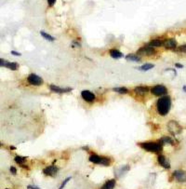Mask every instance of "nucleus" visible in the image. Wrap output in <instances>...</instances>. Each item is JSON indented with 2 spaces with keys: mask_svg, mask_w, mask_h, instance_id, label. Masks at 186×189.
I'll use <instances>...</instances> for the list:
<instances>
[{
  "mask_svg": "<svg viewBox=\"0 0 186 189\" xmlns=\"http://www.w3.org/2000/svg\"><path fill=\"white\" fill-rule=\"evenodd\" d=\"M130 170V167L129 165H124V166H121L119 168H117L116 171H115V175L118 178L122 177L126 172H128Z\"/></svg>",
  "mask_w": 186,
  "mask_h": 189,
  "instance_id": "obj_16",
  "label": "nucleus"
},
{
  "mask_svg": "<svg viewBox=\"0 0 186 189\" xmlns=\"http://www.w3.org/2000/svg\"><path fill=\"white\" fill-rule=\"evenodd\" d=\"M81 97L88 103H93L96 100V95L90 90H82Z\"/></svg>",
  "mask_w": 186,
  "mask_h": 189,
  "instance_id": "obj_8",
  "label": "nucleus"
},
{
  "mask_svg": "<svg viewBox=\"0 0 186 189\" xmlns=\"http://www.w3.org/2000/svg\"><path fill=\"white\" fill-rule=\"evenodd\" d=\"M174 65H175V67H177V68H180V69H182V68L184 67V66H183V65H182L181 63H179V62H175V64H174Z\"/></svg>",
  "mask_w": 186,
  "mask_h": 189,
  "instance_id": "obj_32",
  "label": "nucleus"
},
{
  "mask_svg": "<svg viewBox=\"0 0 186 189\" xmlns=\"http://www.w3.org/2000/svg\"><path fill=\"white\" fill-rule=\"evenodd\" d=\"M10 149H16V147L15 146H10Z\"/></svg>",
  "mask_w": 186,
  "mask_h": 189,
  "instance_id": "obj_34",
  "label": "nucleus"
},
{
  "mask_svg": "<svg viewBox=\"0 0 186 189\" xmlns=\"http://www.w3.org/2000/svg\"><path fill=\"white\" fill-rule=\"evenodd\" d=\"M11 55H14V56H22V54L20 53V52H17V51H14V50H11Z\"/></svg>",
  "mask_w": 186,
  "mask_h": 189,
  "instance_id": "obj_31",
  "label": "nucleus"
},
{
  "mask_svg": "<svg viewBox=\"0 0 186 189\" xmlns=\"http://www.w3.org/2000/svg\"><path fill=\"white\" fill-rule=\"evenodd\" d=\"M56 1H57V0H47V2H48L49 7H53Z\"/></svg>",
  "mask_w": 186,
  "mask_h": 189,
  "instance_id": "obj_28",
  "label": "nucleus"
},
{
  "mask_svg": "<svg viewBox=\"0 0 186 189\" xmlns=\"http://www.w3.org/2000/svg\"><path fill=\"white\" fill-rule=\"evenodd\" d=\"M109 54H110V56L113 58V59H121V58H123V53L120 51V50H117V49H112V50H110V51H109Z\"/></svg>",
  "mask_w": 186,
  "mask_h": 189,
  "instance_id": "obj_17",
  "label": "nucleus"
},
{
  "mask_svg": "<svg viewBox=\"0 0 186 189\" xmlns=\"http://www.w3.org/2000/svg\"><path fill=\"white\" fill-rule=\"evenodd\" d=\"M157 162L158 164L163 167L164 169L166 170H169L170 169V163H169V160L164 156V155H158L157 156Z\"/></svg>",
  "mask_w": 186,
  "mask_h": 189,
  "instance_id": "obj_12",
  "label": "nucleus"
},
{
  "mask_svg": "<svg viewBox=\"0 0 186 189\" xmlns=\"http://www.w3.org/2000/svg\"><path fill=\"white\" fill-rule=\"evenodd\" d=\"M89 160L91 163L99 164V165H102V166H110L111 163H112V160H111L110 158L99 156V155L94 154V153L89 156Z\"/></svg>",
  "mask_w": 186,
  "mask_h": 189,
  "instance_id": "obj_3",
  "label": "nucleus"
},
{
  "mask_svg": "<svg viewBox=\"0 0 186 189\" xmlns=\"http://www.w3.org/2000/svg\"><path fill=\"white\" fill-rule=\"evenodd\" d=\"M177 40L175 38H168L164 40V47L166 50H176L177 49Z\"/></svg>",
  "mask_w": 186,
  "mask_h": 189,
  "instance_id": "obj_15",
  "label": "nucleus"
},
{
  "mask_svg": "<svg viewBox=\"0 0 186 189\" xmlns=\"http://www.w3.org/2000/svg\"><path fill=\"white\" fill-rule=\"evenodd\" d=\"M0 65H1V67H7V68L10 69V70H12V71H16L18 69V66H19V64L17 62H7L4 59H0Z\"/></svg>",
  "mask_w": 186,
  "mask_h": 189,
  "instance_id": "obj_13",
  "label": "nucleus"
},
{
  "mask_svg": "<svg viewBox=\"0 0 186 189\" xmlns=\"http://www.w3.org/2000/svg\"><path fill=\"white\" fill-rule=\"evenodd\" d=\"M151 92L153 95H155L156 97H162L168 93V90L164 85H156L152 88Z\"/></svg>",
  "mask_w": 186,
  "mask_h": 189,
  "instance_id": "obj_6",
  "label": "nucleus"
},
{
  "mask_svg": "<svg viewBox=\"0 0 186 189\" xmlns=\"http://www.w3.org/2000/svg\"><path fill=\"white\" fill-rule=\"evenodd\" d=\"M6 189H9V188H6Z\"/></svg>",
  "mask_w": 186,
  "mask_h": 189,
  "instance_id": "obj_35",
  "label": "nucleus"
},
{
  "mask_svg": "<svg viewBox=\"0 0 186 189\" xmlns=\"http://www.w3.org/2000/svg\"><path fill=\"white\" fill-rule=\"evenodd\" d=\"M153 68H155V64H153V63H144V64H142L141 66H140V67H138L137 69L138 70H140V71H143V72H145V71H149V70H151V69H153Z\"/></svg>",
  "mask_w": 186,
  "mask_h": 189,
  "instance_id": "obj_21",
  "label": "nucleus"
},
{
  "mask_svg": "<svg viewBox=\"0 0 186 189\" xmlns=\"http://www.w3.org/2000/svg\"><path fill=\"white\" fill-rule=\"evenodd\" d=\"M10 172L13 174V175H16L17 174V169L15 168V167H10Z\"/></svg>",
  "mask_w": 186,
  "mask_h": 189,
  "instance_id": "obj_30",
  "label": "nucleus"
},
{
  "mask_svg": "<svg viewBox=\"0 0 186 189\" xmlns=\"http://www.w3.org/2000/svg\"><path fill=\"white\" fill-rule=\"evenodd\" d=\"M176 50H177V51H180V52H182V53H186V44L180 46L178 49H176Z\"/></svg>",
  "mask_w": 186,
  "mask_h": 189,
  "instance_id": "obj_27",
  "label": "nucleus"
},
{
  "mask_svg": "<svg viewBox=\"0 0 186 189\" xmlns=\"http://www.w3.org/2000/svg\"><path fill=\"white\" fill-rule=\"evenodd\" d=\"M170 107H171V99L169 96L165 95V96L160 97L157 100L156 111L160 116L162 117L167 116L170 111Z\"/></svg>",
  "mask_w": 186,
  "mask_h": 189,
  "instance_id": "obj_1",
  "label": "nucleus"
},
{
  "mask_svg": "<svg viewBox=\"0 0 186 189\" xmlns=\"http://www.w3.org/2000/svg\"><path fill=\"white\" fill-rule=\"evenodd\" d=\"M138 144L140 148L151 153L159 154L163 150V144L160 142H143V143H139Z\"/></svg>",
  "mask_w": 186,
  "mask_h": 189,
  "instance_id": "obj_2",
  "label": "nucleus"
},
{
  "mask_svg": "<svg viewBox=\"0 0 186 189\" xmlns=\"http://www.w3.org/2000/svg\"><path fill=\"white\" fill-rule=\"evenodd\" d=\"M114 91L119 93V94H128L129 93V90L126 87H117V88H114L113 89Z\"/></svg>",
  "mask_w": 186,
  "mask_h": 189,
  "instance_id": "obj_25",
  "label": "nucleus"
},
{
  "mask_svg": "<svg viewBox=\"0 0 186 189\" xmlns=\"http://www.w3.org/2000/svg\"><path fill=\"white\" fill-rule=\"evenodd\" d=\"M167 128L172 135H179L182 132L181 125L175 120H169L167 124Z\"/></svg>",
  "mask_w": 186,
  "mask_h": 189,
  "instance_id": "obj_4",
  "label": "nucleus"
},
{
  "mask_svg": "<svg viewBox=\"0 0 186 189\" xmlns=\"http://www.w3.org/2000/svg\"><path fill=\"white\" fill-rule=\"evenodd\" d=\"M159 142L164 145V144H170V145H174L175 144V141L170 138V137H168V136H165V137H162L161 139H159Z\"/></svg>",
  "mask_w": 186,
  "mask_h": 189,
  "instance_id": "obj_20",
  "label": "nucleus"
},
{
  "mask_svg": "<svg viewBox=\"0 0 186 189\" xmlns=\"http://www.w3.org/2000/svg\"><path fill=\"white\" fill-rule=\"evenodd\" d=\"M149 90H150V88L148 86H137L134 88L133 91L136 95H139V96H144L146 95Z\"/></svg>",
  "mask_w": 186,
  "mask_h": 189,
  "instance_id": "obj_14",
  "label": "nucleus"
},
{
  "mask_svg": "<svg viewBox=\"0 0 186 189\" xmlns=\"http://www.w3.org/2000/svg\"><path fill=\"white\" fill-rule=\"evenodd\" d=\"M173 178L179 183H186V171L182 170H177L172 173Z\"/></svg>",
  "mask_w": 186,
  "mask_h": 189,
  "instance_id": "obj_9",
  "label": "nucleus"
},
{
  "mask_svg": "<svg viewBox=\"0 0 186 189\" xmlns=\"http://www.w3.org/2000/svg\"><path fill=\"white\" fill-rule=\"evenodd\" d=\"M182 90H183L184 92H186V85H184V86L182 87Z\"/></svg>",
  "mask_w": 186,
  "mask_h": 189,
  "instance_id": "obj_33",
  "label": "nucleus"
},
{
  "mask_svg": "<svg viewBox=\"0 0 186 189\" xmlns=\"http://www.w3.org/2000/svg\"><path fill=\"white\" fill-rule=\"evenodd\" d=\"M147 45L150 46V47H153V48H158V47L164 46V41L161 40V39H153V40H151L150 42H149Z\"/></svg>",
  "mask_w": 186,
  "mask_h": 189,
  "instance_id": "obj_19",
  "label": "nucleus"
},
{
  "mask_svg": "<svg viewBox=\"0 0 186 189\" xmlns=\"http://www.w3.org/2000/svg\"><path fill=\"white\" fill-rule=\"evenodd\" d=\"M27 189H40V187L37 185H34V184H29L27 186Z\"/></svg>",
  "mask_w": 186,
  "mask_h": 189,
  "instance_id": "obj_29",
  "label": "nucleus"
},
{
  "mask_svg": "<svg viewBox=\"0 0 186 189\" xmlns=\"http://www.w3.org/2000/svg\"><path fill=\"white\" fill-rule=\"evenodd\" d=\"M40 34H41L42 37H44L46 40H49V41H51V42L55 41V37L54 36L50 35L49 34H48V33H46L44 31H40Z\"/></svg>",
  "mask_w": 186,
  "mask_h": 189,
  "instance_id": "obj_24",
  "label": "nucleus"
},
{
  "mask_svg": "<svg viewBox=\"0 0 186 189\" xmlns=\"http://www.w3.org/2000/svg\"><path fill=\"white\" fill-rule=\"evenodd\" d=\"M49 90L55 93L59 94H63V93H68L73 90V88H61L56 85H49Z\"/></svg>",
  "mask_w": 186,
  "mask_h": 189,
  "instance_id": "obj_11",
  "label": "nucleus"
},
{
  "mask_svg": "<svg viewBox=\"0 0 186 189\" xmlns=\"http://www.w3.org/2000/svg\"><path fill=\"white\" fill-rule=\"evenodd\" d=\"M71 179H72V176H68V177H67L66 179H64V181H63V182L61 183V184L60 185V187H59L58 189H63V188L65 187L66 183H68V182H69V181H70Z\"/></svg>",
  "mask_w": 186,
  "mask_h": 189,
  "instance_id": "obj_26",
  "label": "nucleus"
},
{
  "mask_svg": "<svg viewBox=\"0 0 186 189\" xmlns=\"http://www.w3.org/2000/svg\"><path fill=\"white\" fill-rule=\"evenodd\" d=\"M116 180L115 179H111V180H108L107 182L104 183V184L100 188V189H114L115 186H116Z\"/></svg>",
  "mask_w": 186,
  "mask_h": 189,
  "instance_id": "obj_18",
  "label": "nucleus"
},
{
  "mask_svg": "<svg viewBox=\"0 0 186 189\" xmlns=\"http://www.w3.org/2000/svg\"><path fill=\"white\" fill-rule=\"evenodd\" d=\"M58 171H59V168L57 166H55L54 164L48 166L43 170V173L46 176H49V177H54L58 173Z\"/></svg>",
  "mask_w": 186,
  "mask_h": 189,
  "instance_id": "obj_10",
  "label": "nucleus"
},
{
  "mask_svg": "<svg viewBox=\"0 0 186 189\" xmlns=\"http://www.w3.org/2000/svg\"><path fill=\"white\" fill-rule=\"evenodd\" d=\"M26 159H27L26 157H22V156H19V155H17V156L14 158V161H15L17 164H19L20 166H21V165H23V164L26 162Z\"/></svg>",
  "mask_w": 186,
  "mask_h": 189,
  "instance_id": "obj_23",
  "label": "nucleus"
},
{
  "mask_svg": "<svg viewBox=\"0 0 186 189\" xmlns=\"http://www.w3.org/2000/svg\"><path fill=\"white\" fill-rule=\"evenodd\" d=\"M126 60L130 61V62H140V58L138 55H135V54H128L126 56Z\"/></svg>",
  "mask_w": 186,
  "mask_h": 189,
  "instance_id": "obj_22",
  "label": "nucleus"
},
{
  "mask_svg": "<svg viewBox=\"0 0 186 189\" xmlns=\"http://www.w3.org/2000/svg\"><path fill=\"white\" fill-rule=\"evenodd\" d=\"M156 50L155 48L153 47H150V46H144L142 48H140L138 50H137V54L139 55H141V56H152L154 54H156Z\"/></svg>",
  "mask_w": 186,
  "mask_h": 189,
  "instance_id": "obj_7",
  "label": "nucleus"
},
{
  "mask_svg": "<svg viewBox=\"0 0 186 189\" xmlns=\"http://www.w3.org/2000/svg\"><path fill=\"white\" fill-rule=\"evenodd\" d=\"M27 82L31 86H36L39 87L44 84V80L42 78H40L39 75H37L35 74H30L27 77Z\"/></svg>",
  "mask_w": 186,
  "mask_h": 189,
  "instance_id": "obj_5",
  "label": "nucleus"
}]
</instances>
